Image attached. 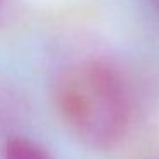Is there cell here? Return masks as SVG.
<instances>
[{
  "label": "cell",
  "mask_w": 159,
  "mask_h": 159,
  "mask_svg": "<svg viewBox=\"0 0 159 159\" xmlns=\"http://www.w3.org/2000/svg\"><path fill=\"white\" fill-rule=\"evenodd\" d=\"M55 101L70 130L93 147H113L130 127L127 80L104 60H80L63 69L55 82Z\"/></svg>",
  "instance_id": "obj_1"
},
{
  "label": "cell",
  "mask_w": 159,
  "mask_h": 159,
  "mask_svg": "<svg viewBox=\"0 0 159 159\" xmlns=\"http://www.w3.org/2000/svg\"><path fill=\"white\" fill-rule=\"evenodd\" d=\"M2 159H53L46 149L26 137H11L4 144Z\"/></svg>",
  "instance_id": "obj_2"
},
{
  "label": "cell",
  "mask_w": 159,
  "mask_h": 159,
  "mask_svg": "<svg viewBox=\"0 0 159 159\" xmlns=\"http://www.w3.org/2000/svg\"><path fill=\"white\" fill-rule=\"evenodd\" d=\"M17 108V99L16 96L7 89V87L0 86V123L11 120L16 113Z\"/></svg>",
  "instance_id": "obj_3"
},
{
  "label": "cell",
  "mask_w": 159,
  "mask_h": 159,
  "mask_svg": "<svg viewBox=\"0 0 159 159\" xmlns=\"http://www.w3.org/2000/svg\"><path fill=\"white\" fill-rule=\"evenodd\" d=\"M7 4H9V0H0V14L4 12V9L7 7Z\"/></svg>",
  "instance_id": "obj_4"
}]
</instances>
